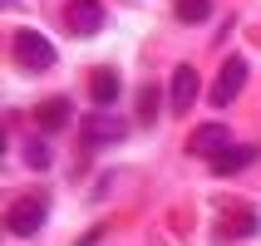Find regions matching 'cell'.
Returning <instances> with one entry per match:
<instances>
[{"label": "cell", "mask_w": 261, "mask_h": 246, "mask_svg": "<svg viewBox=\"0 0 261 246\" xmlns=\"http://www.w3.org/2000/svg\"><path fill=\"white\" fill-rule=\"evenodd\" d=\"M44 212H49V202H44V192H30V197H15L10 207H5V232L10 236H35L44 227Z\"/></svg>", "instance_id": "obj_2"}, {"label": "cell", "mask_w": 261, "mask_h": 246, "mask_svg": "<svg viewBox=\"0 0 261 246\" xmlns=\"http://www.w3.org/2000/svg\"><path fill=\"white\" fill-rule=\"evenodd\" d=\"M192 153H197V158H217L222 148H232V133H227V123H202V128L192 133Z\"/></svg>", "instance_id": "obj_7"}, {"label": "cell", "mask_w": 261, "mask_h": 246, "mask_svg": "<svg viewBox=\"0 0 261 246\" xmlns=\"http://www.w3.org/2000/svg\"><path fill=\"white\" fill-rule=\"evenodd\" d=\"M251 162H256V148L251 143H232V148H222L217 158H212V173L232 177V173H242V168H251Z\"/></svg>", "instance_id": "obj_8"}, {"label": "cell", "mask_w": 261, "mask_h": 246, "mask_svg": "<svg viewBox=\"0 0 261 246\" xmlns=\"http://www.w3.org/2000/svg\"><path fill=\"white\" fill-rule=\"evenodd\" d=\"M163 99H168V94H163L158 84H148L143 94H138V123H143V128H148V123H153V118H158V108H163Z\"/></svg>", "instance_id": "obj_11"}, {"label": "cell", "mask_w": 261, "mask_h": 246, "mask_svg": "<svg viewBox=\"0 0 261 246\" xmlns=\"http://www.w3.org/2000/svg\"><path fill=\"white\" fill-rule=\"evenodd\" d=\"M242 84H247V59H227L217 74V84H212V103H237V94H242Z\"/></svg>", "instance_id": "obj_4"}, {"label": "cell", "mask_w": 261, "mask_h": 246, "mask_svg": "<svg viewBox=\"0 0 261 246\" xmlns=\"http://www.w3.org/2000/svg\"><path fill=\"white\" fill-rule=\"evenodd\" d=\"M10 54L20 59L25 74H44L49 64H55V44L44 40L40 30H15V35H10Z\"/></svg>", "instance_id": "obj_1"}, {"label": "cell", "mask_w": 261, "mask_h": 246, "mask_svg": "<svg viewBox=\"0 0 261 246\" xmlns=\"http://www.w3.org/2000/svg\"><path fill=\"white\" fill-rule=\"evenodd\" d=\"M123 133H128V123L114 118L109 108H94V114L84 118V138H89V143H99V148H103V143H118Z\"/></svg>", "instance_id": "obj_5"}, {"label": "cell", "mask_w": 261, "mask_h": 246, "mask_svg": "<svg viewBox=\"0 0 261 246\" xmlns=\"http://www.w3.org/2000/svg\"><path fill=\"white\" fill-rule=\"evenodd\" d=\"M207 15H212V0H177V20L197 25V20H207Z\"/></svg>", "instance_id": "obj_12"}, {"label": "cell", "mask_w": 261, "mask_h": 246, "mask_svg": "<svg viewBox=\"0 0 261 246\" xmlns=\"http://www.w3.org/2000/svg\"><path fill=\"white\" fill-rule=\"evenodd\" d=\"M64 20H69L74 35H99L103 30V5L99 0H69L64 5Z\"/></svg>", "instance_id": "obj_6"}, {"label": "cell", "mask_w": 261, "mask_h": 246, "mask_svg": "<svg viewBox=\"0 0 261 246\" xmlns=\"http://www.w3.org/2000/svg\"><path fill=\"white\" fill-rule=\"evenodd\" d=\"M74 118V108H69V99H44L40 108H35V123H40L44 133H59L64 123Z\"/></svg>", "instance_id": "obj_10"}, {"label": "cell", "mask_w": 261, "mask_h": 246, "mask_svg": "<svg viewBox=\"0 0 261 246\" xmlns=\"http://www.w3.org/2000/svg\"><path fill=\"white\" fill-rule=\"evenodd\" d=\"M25 162L35 168V173L49 168V148H44V138H30V143H25Z\"/></svg>", "instance_id": "obj_13"}, {"label": "cell", "mask_w": 261, "mask_h": 246, "mask_svg": "<svg viewBox=\"0 0 261 246\" xmlns=\"http://www.w3.org/2000/svg\"><path fill=\"white\" fill-rule=\"evenodd\" d=\"M5 5H15V0H5Z\"/></svg>", "instance_id": "obj_14"}, {"label": "cell", "mask_w": 261, "mask_h": 246, "mask_svg": "<svg viewBox=\"0 0 261 246\" xmlns=\"http://www.w3.org/2000/svg\"><path fill=\"white\" fill-rule=\"evenodd\" d=\"M197 89H202L197 69H192V64H177V69H173V84H168V108H173V114H188L192 103H197Z\"/></svg>", "instance_id": "obj_3"}, {"label": "cell", "mask_w": 261, "mask_h": 246, "mask_svg": "<svg viewBox=\"0 0 261 246\" xmlns=\"http://www.w3.org/2000/svg\"><path fill=\"white\" fill-rule=\"evenodd\" d=\"M89 94H94V108H114L118 94H123V79H118V69H99L94 79H89Z\"/></svg>", "instance_id": "obj_9"}]
</instances>
